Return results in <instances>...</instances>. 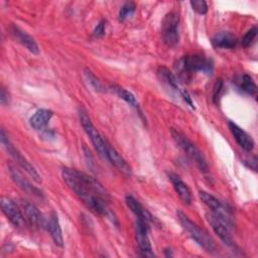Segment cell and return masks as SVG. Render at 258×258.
Masks as SVG:
<instances>
[{
	"mask_svg": "<svg viewBox=\"0 0 258 258\" xmlns=\"http://www.w3.org/2000/svg\"><path fill=\"white\" fill-rule=\"evenodd\" d=\"M61 176L69 188L95 214L110 219L118 225L109 208V196L103 185L94 177L74 168L63 167Z\"/></svg>",
	"mask_w": 258,
	"mask_h": 258,
	"instance_id": "1",
	"label": "cell"
},
{
	"mask_svg": "<svg viewBox=\"0 0 258 258\" xmlns=\"http://www.w3.org/2000/svg\"><path fill=\"white\" fill-rule=\"evenodd\" d=\"M176 71L180 78L187 80L196 73H204L211 75L214 70L211 58L206 57L200 53L183 55L176 63Z\"/></svg>",
	"mask_w": 258,
	"mask_h": 258,
	"instance_id": "2",
	"label": "cell"
},
{
	"mask_svg": "<svg viewBox=\"0 0 258 258\" xmlns=\"http://www.w3.org/2000/svg\"><path fill=\"white\" fill-rule=\"evenodd\" d=\"M176 217L181 227L188 233V235L199 244L205 251L213 253L216 251V245L213 238L197 224H195L184 213L181 211L176 212Z\"/></svg>",
	"mask_w": 258,
	"mask_h": 258,
	"instance_id": "3",
	"label": "cell"
},
{
	"mask_svg": "<svg viewBox=\"0 0 258 258\" xmlns=\"http://www.w3.org/2000/svg\"><path fill=\"white\" fill-rule=\"evenodd\" d=\"M171 136L176 143V145L190 158L192 159L198 167L203 171V172H208L209 171V165L208 162L202 153V151L182 133L177 131L174 128H171L170 130Z\"/></svg>",
	"mask_w": 258,
	"mask_h": 258,
	"instance_id": "4",
	"label": "cell"
},
{
	"mask_svg": "<svg viewBox=\"0 0 258 258\" xmlns=\"http://www.w3.org/2000/svg\"><path fill=\"white\" fill-rule=\"evenodd\" d=\"M161 37L163 42L169 46H175L179 40V15L171 11L165 14L161 21Z\"/></svg>",
	"mask_w": 258,
	"mask_h": 258,
	"instance_id": "5",
	"label": "cell"
},
{
	"mask_svg": "<svg viewBox=\"0 0 258 258\" xmlns=\"http://www.w3.org/2000/svg\"><path fill=\"white\" fill-rule=\"evenodd\" d=\"M79 118H80V122H81L84 130L90 137L95 149L97 150V152L103 159L107 160L106 139L103 138V136L100 134V132L94 126V124L91 121L90 117L88 116L87 112L84 111L83 109H80V111H79Z\"/></svg>",
	"mask_w": 258,
	"mask_h": 258,
	"instance_id": "6",
	"label": "cell"
},
{
	"mask_svg": "<svg viewBox=\"0 0 258 258\" xmlns=\"http://www.w3.org/2000/svg\"><path fill=\"white\" fill-rule=\"evenodd\" d=\"M1 143L5 147L7 152L10 154V156L16 161V163L22 169H24L36 182H41V177L39 173L36 171L34 166L13 146L4 129H1Z\"/></svg>",
	"mask_w": 258,
	"mask_h": 258,
	"instance_id": "7",
	"label": "cell"
},
{
	"mask_svg": "<svg viewBox=\"0 0 258 258\" xmlns=\"http://www.w3.org/2000/svg\"><path fill=\"white\" fill-rule=\"evenodd\" d=\"M201 201L211 210V213L216 215L218 218H220L222 221H224L229 227L232 225V214L231 210L224 205L220 200H218L213 195L201 190L199 192Z\"/></svg>",
	"mask_w": 258,
	"mask_h": 258,
	"instance_id": "8",
	"label": "cell"
},
{
	"mask_svg": "<svg viewBox=\"0 0 258 258\" xmlns=\"http://www.w3.org/2000/svg\"><path fill=\"white\" fill-rule=\"evenodd\" d=\"M157 75L159 79L166 84V86L170 87L172 90L178 93L182 97V99L185 101V103H187L192 109H195L194 103L191 101V97L189 96L187 91L180 86L177 78L171 71H169V69H167L166 67H159L157 70Z\"/></svg>",
	"mask_w": 258,
	"mask_h": 258,
	"instance_id": "9",
	"label": "cell"
},
{
	"mask_svg": "<svg viewBox=\"0 0 258 258\" xmlns=\"http://www.w3.org/2000/svg\"><path fill=\"white\" fill-rule=\"evenodd\" d=\"M206 217H207V220L210 223L212 229L219 236V238L222 240V242L225 245H227L228 247L235 249L236 244L230 234V227L224 221H222L220 218H218L216 215H214L213 213L207 214Z\"/></svg>",
	"mask_w": 258,
	"mask_h": 258,
	"instance_id": "10",
	"label": "cell"
},
{
	"mask_svg": "<svg viewBox=\"0 0 258 258\" xmlns=\"http://www.w3.org/2000/svg\"><path fill=\"white\" fill-rule=\"evenodd\" d=\"M136 240L140 253L144 257H153V251L148 238V223L137 219L136 221Z\"/></svg>",
	"mask_w": 258,
	"mask_h": 258,
	"instance_id": "11",
	"label": "cell"
},
{
	"mask_svg": "<svg viewBox=\"0 0 258 258\" xmlns=\"http://www.w3.org/2000/svg\"><path fill=\"white\" fill-rule=\"evenodd\" d=\"M1 209L3 214L14 227H20L23 224V215L20 208L10 199L1 198Z\"/></svg>",
	"mask_w": 258,
	"mask_h": 258,
	"instance_id": "12",
	"label": "cell"
},
{
	"mask_svg": "<svg viewBox=\"0 0 258 258\" xmlns=\"http://www.w3.org/2000/svg\"><path fill=\"white\" fill-rule=\"evenodd\" d=\"M106 152H107V161L112 163L122 173L126 175H131L132 173L131 166L107 140H106Z\"/></svg>",
	"mask_w": 258,
	"mask_h": 258,
	"instance_id": "13",
	"label": "cell"
},
{
	"mask_svg": "<svg viewBox=\"0 0 258 258\" xmlns=\"http://www.w3.org/2000/svg\"><path fill=\"white\" fill-rule=\"evenodd\" d=\"M229 128L230 131L232 133V135L234 136L236 142L239 144L240 147H242L245 151H252L254 148V140L253 138L245 131L243 130L241 127H239L236 123L234 122H229Z\"/></svg>",
	"mask_w": 258,
	"mask_h": 258,
	"instance_id": "14",
	"label": "cell"
},
{
	"mask_svg": "<svg viewBox=\"0 0 258 258\" xmlns=\"http://www.w3.org/2000/svg\"><path fill=\"white\" fill-rule=\"evenodd\" d=\"M9 169V174L12 178V180L25 192L27 194H30V195H33V196H36L38 198H42L43 197V194L42 191L36 187L35 185L31 184L15 167L13 166H9L8 167Z\"/></svg>",
	"mask_w": 258,
	"mask_h": 258,
	"instance_id": "15",
	"label": "cell"
},
{
	"mask_svg": "<svg viewBox=\"0 0 258 258\" xmlns=\"http://www.w3.org/2000/svg\"><path fill=\"white\" fill-rule=\"evenodd\" d=\"M10 32H11V35L14 37V39H16L19 43H21L30 52H32L34 54L39 53L38 45L31 35L27 34L25 31H23L22 29H20L18 26L14 25V24L11 25Z\"/></svg>",
	"mask_w": 258,
	"mask_h": 258,
	"instance_id": "16",
	"label": "cell"
},
{
	"mask_svg": "<svg viewBox=\"0 0 258 258\" xmlns=\"http://www.w3.org/2000/svg\"><path fill=\"white\" fill-rule=\"evenodd\" d=\"M44 228L49 233L52 241L54 244L58 247H62L63 245V238H62V232L59 225V221L57 218V215L55 213H51L47 219H45Z\"/></svg>",
	"mask_w": 258,
	"mask_h": 258,
	"instance_id": "17",
	"label": "cell"
},
{
	"mask_svg": "<svg viewBox=\"0 0 258 258\" xmlns=\"http://www.w3.org/2000/svg\"><path fill=\"white\" fill-rule=\"evenodd\" d=\"M21 207L23 209L24 215L29 222V224L33 227L39 228V227H44L45 219L42 217L41 213L38 211V209L31 204L28 201H22L21 202Z\"/></svg>",
	"mask_w": 258,
	"mask_h": 258,
	"instance_id": "18",
	"label": "cell"
},
{
	"mask_svg": "<svg viewBox=\"0 0 258 258\" xmlns=\"http://www.w3.org/2000/svg\"><path fill=\"white\" fill-rule=\"evenodd\" d=\"M168 177L173 185L174 190L178 195L179 199L183 202L185 205H190L191 204V191L187 184L175 173H168Z\"/></svg>",
	"mask_w": 258,
	"mask_h": 258,
	"instance_id": "19",
	"label": "cell"
},
{
	"mask_svg": "<svg viewBox=\"0 0 258 258\" xmlns=\"http://www.w3.org/2000/svg\"><path fill=\"white\" fill-rule=\"evenodd\" d=\"M238 43V38L232 32L221 31L212 38V44L216 48L232 49Z\"/></svg>",
	"mask_w": 258,
	"mask_h": 258,
	"instance_id": "20",
	"label": "cell"
},
{
	"mask_svg": "<svg viewBox=\"0 0 258 258\" xmlns=\"http://www.w3.org/2000/svg\"><path fill=\"white\" fill-rule=\"evenodd\" d=\"M125 202H126L127 207L137 217V219L145 221L147 223L153 221L152 216L150 215V213L146 209H144V207L133 196H130V195L126 196Z\"/></svg>",
	"mask_w": 258,
	"mask_h": 258,
	"instance_id": "21",
	"label": "cell"
},
{
	"mask_svg": "<svg viewBox=\"0 0 258 258\" xmlns=\"http://www.w3.org/2000/svg\"><path fill=\"white\" fill-rule=\"evenodd\" d=\"M52 115V111L48 109H39L30 117L29 124L35 130H42L46 127Z\"/></svg>",
	"mask_w": 258,
	"mask_h": 258,
	"instance_id": "22",
	"label": "cell"
},
{
	"mask_svg": "<svg viewBox=\"0 0 258 258\" xmlns=\"http://www.w3.org/2000/svg\"><path fill=\"white\" fill-rule=\"evenodd\" d=\"M113 90L115 91V93L117 94V96L119 98H121L122 100H124L129 106H131L132 108H134L140 115H141V110H140V106L136 100V98L134 97V95L132 93H130L129 91L125 90L122 87L119 86H113Z\"/></svg>",
	"mask_w": 258,
	"mask_h": 258,
	"instance_id": "23",
	"label": "cell"
},
{
	"mask_svg": "<svg viewBox=\"0 0 258 258\" xmlns=\"http://www.w3.org/2000/svg\"><path fill=\"white\" fill-rule=\"evenodd\" d=\"M239 89L250 96L255 97L257 95V86L249 75H243L239 84Z\"/></svg>",
	"mask_w": 258,
	"mask_h": 258,
	"instance_id": "24",
	"label": "cell"
},
{
	"mask_svg": "<svg viewBox=\"0 0 258 258\" xmlns=\"http://www.w3.org/2000/svg\"><path fill=\"white\" fill-rule=\"evenodd\" d=\"M136 9V6L133 2H127L125 3L119 10L118 13V20L120 22H124L125 20L129 19L130 17H132V15L134 14Z\"/></svg>",
	"mask_w": 258,
	"mask_h": 258,
	"instance_id": "25",
	"label": "cell"
},
{
	"mask_svg": "<svg viewBox=\"0 0 258 258\" xmlns=\"http://www.w3.org/2000/svg\"><path fill=\"white\" fill-rule=\"evenodd\" d=\"M257 31H258L257 26H253L245 33V35L241 40V44L243 47H249L250 45H252V43L255 41V38L257 36Z\"/></svg>",
	"mask_w": 258,
	"mask_h": 258,
	"instance_id": "26",
	"label": "cell"
},
{
	"mask_svg": "<svg viewBox=\"0 0 258 258\" xmlns=\"http://www.w3.org/2000/svg\"><path fill=\"white\" fill-rule=\"evenodd\" d=\"M223 91H224V82L222 79H218L213 88V97L212 98H213L214 104H219L220 99L223 94Z\"/></svg>",
	"mask_w": 258,
	"mask_h": 258,
	"instance_id": "27",
	"label": "cell"
},
{
	"mask_svg": "<svg viewBox=\"0 0 258 258\" xmlns=\"http://www.w3.org/2000/svg\"><path fill=\"white\" fill-rule=\"evenodd\" d=\"M194 11H196L200 15H205L208 12L207 2L204 0H191L189 2Z\"/></svg>",
	"mask_w": 258,
	"mask_h": 258,
	"instance_id": "28",
	"label": "cell"
},
{
	"mask_svg": "<svg viewBox=\"0 0 258 258\" xmlns=\"http://www.w3.org/2000/svg\"><path fill=\"white\" fill-rule=\"evenodd\" d=\"M85 75H86V77L88 79V82L91 84V86L95 90H97V91H104V86L102 85V83L96 78V76L90 70L86 69Z\"/></svg>",
	"mask_w": 258,
	"mask_h": 258,
	"instance_id": "29",
	"label": "cell"
},
{
	"mask_svg": "<svg viewBox=\"0 0 258 258\" xmlns=\"http://www.w3.org/2000/svg\"><path fill=\"white\" fill-rule=\"evenodd\" d=\"M106 23L107 21L106 20H101L97 26L95 27V29L93 30V36L96 37V38H100L102 37L104 34H105V30H106Z\"/></svg>",
	"mask_w": 258,
	"mask_h": 258,
	"instance_id": "30",
	"label": "cell"
},
{
	"mask_svg": "<svg viewBox=\"0 0 258 258\" xmlns=\"http://www.w3.org/2000/svg\"><path fill=\"white\" fill-rule=\"evenodd\" d=\"M0 102L2 105H8L10 102V96L9 93L5 90V88L1 89V94H0Z\"/></svg>",
	"mask_w": 258,
	"mask_h": 258,
	"instance_id": "31",
	"label": "cell"
},
{
	"mask_svg": "<svg viewBox=\"0 0 258 258\" xmlns=\"http://www.w3.org/2000/svg\"><path fill=\"white\" fill-rule=\"evenodd\" d=\"M164 253H165V256H166V257H169V256H172V253H171V250H170V249H168V248H167V249H165V250H164Z\"/></svg>",
	"mask_w": 258,
	"mask_h": 258,
	"instance_id": "32",
	"label": "cell"
}]
</instances>
